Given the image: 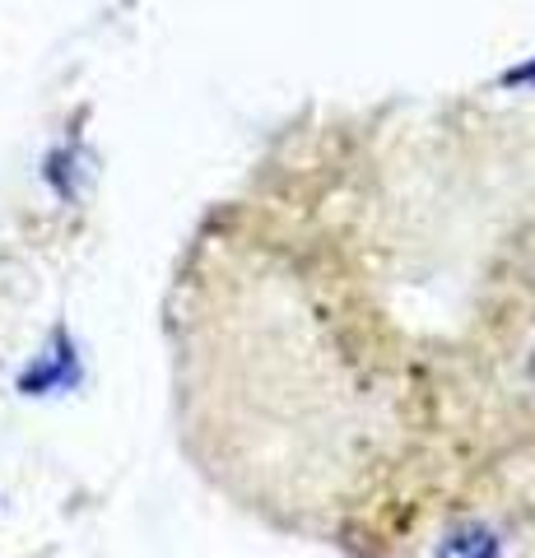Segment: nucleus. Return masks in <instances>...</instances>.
I'll return each instance as SVG.
<instances>
[{"mask_svg": "<svg viewBox=\"0 0 535 558\" xmlns=\"http://www.w3.org/2000/svg\"><path fill=\"white\" fill-rule=\"evenodd\" d=\"M438 558H498V539L485 526H461L438 545Z\"/></svg>", "mask_w": 535, "mask_h": 558, "instance_id": "f257e3e1", "label": "nucleus"}]
</instances>
